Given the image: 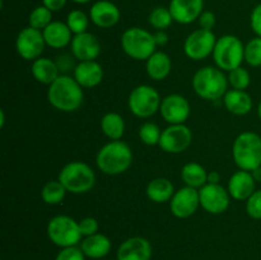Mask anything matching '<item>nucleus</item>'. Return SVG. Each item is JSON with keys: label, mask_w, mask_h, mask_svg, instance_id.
Instances as JSON below:
<instances>
[{"label": "nucleus", "mask_w": 261, "mask_h": 260, "mask_svg": "<svg viewBox=\"0 0 261 260\" xmlns=\"http://www.w3.org/2000/svg\"><path fill=\"white\" fill-rule=\"evenodd\" d=\"M83 88L74 76L61 74L47 88L48 103L61 112L76 111L83 103Z\"/></svg>", "instance_id": "nucleus-1"}, {"label": "nucleus", "mask_w": 261, "mask_h": 260, "mask_svg": "<svg viewBox=\"0 0 261 260\" xmlns=\"http://www.w3.org/2000/svg\"><path fill=\"white\" fill-rule=\"evenodd\" d=\"M133 150L122 140H110L98 150L96 165L102 173L117 176L126 172L133 165Z\"/></svg>", "instance_id": "nucleus-2"}, {"label": "nucleus", "mask_w": 261, "mask_h": 260, "mask_svg": "<svg viewBox=\"0 0 261 260\" xmlns=\"http://www.w3.org/2000/svg\"><path fill=\"white\" fill-rule=\"evenodd\" d=\"M193 89L205 101L223 98L228 91V78L217 66H203L193 76Z\"/></svg>", "instance_id": "nucleus-3"}, {"label": "nucleus", "mask_w": 261, "mask_h": 260, "mask_svg": "<svg viewBox=\"0 0 261 260\" xmlns=\"http://www.w3.org/2000/svg\"><path fill=\"white\" fill-rule=\"evenodd\" d=\"M232 157L239 170L255 171L261 167V137L254 132H244L234 139Z\"/></svg>", "instance_id": "nucleus-4"}, {"label": "nucleus", "mask_w": 261, "mask_h": 260, "mask_svg": "<svg viewBox=\"0 0 261 260\" xmlns=\"http://www.w3.org/2000/svg\"><path fill=\"white\" fill-rule=\"evenodd\" d=\"M58 180L71 194H86L93 189L96 184V173L91 166L81 161L69 162L61 168Z\"/></svg>", "instance_id": "nucleus-5"}, {"label": "nucleus", "mask_w": 261, "mask_h": 260, "mask_svg": "<svg viewBox=\"0 0 261 260\" xmlns=\"http://www.w3.org/2000/svg\"><path fill=\"white\" fill-rule=\"evenodd\" d=\"M121 48L133 60L145 61L157 51L154 36L140 27H130L121 35Z\"/></svg>", "instance_id": "nucleus-6"}, {"label": "nucleus", "mask_w": 261, "mask_h": 260, "mask_svg": "<svg viewBox=\"0 0 261 260\" xmlns=\"http://www.w3.org/2000/svg\"><path fill=\"white\" fill-rule=\"evenodd\" d=\"M212 56L217 68L231 71L242 66L245 61V45L237 36L224 35L217 40Z\"/></svg>", "instance_id": "nucleus-7"}, {"label": "nucleus", "mask_w": 261, "mask_h": 260, "mask_svg": "<svg viewBox=\"0 0 261 260\" xmlns=\"http://www.w3.org/2000/svg\"><path fill=\"white\" fill-rule=\"evenodd\" d=\"M162 98L154 87L140 84L130 92L127 97V107L134 116L148 119L157 114L161 109Z\"/></svg>", "instance_id": "nucleus-8"}, {"label": "nucleus", "mask_w": 261, "mask_h": 260, "mask_svg": "<svg viewBox=\"0 0 261 260\" xmlns=\"http://www.w3.org/2000/svg\"><path fill=\"white\" fill-rule=\"evenodd\" d=\"M46 232L50 241L61 249L76 246L83 237L79 229V223L69 216L53 217L48 221Z\"/></svg>", "instance_id": "nucleus-9"}, {"label": "nucleus", "mask_w": 261, "mask_h": 260, "mask_svg": "<svg viewBox=\"0 0 261 260\" xmlns=\"http://www.w3.org/2000/svg\"><path fill=\"white\" fill-rule=\"evenodd\" d=\"M217 40L218 38L216 37L213 31L203 30V28L193 31L184 42L185 55L191 60H204L213 54Z\"/></svg>", "instance_id": "nucleus-10"}, {"label": "nucleus", "mask_w": 261, "mask_h": 260, "mask_svg": "<svg viewBox=\"0 0 261 260\" xmlns=\"http://www.w3.org/2000/svg\"><path fill=\"white\" fill-rule=\"evenodd\" d=\"M45 46L42 31L32 28L31 25L20 30L15 38V50L18 55L28 61H35L36 59L41 58Z\"/></svg>", "instance_id": "nucleus-11"}, {"label": "nucleus", "mask_w": 261, "mask_h": 260, "mask_svg": "<svg viewBox=\"0 0 261 260\" xmlns=\"http://www.w3.org/2000/svg\"><path fill=\"white\" fill-rule=\"evenodd\" d=\"M193 142V132L185 124L170 125L162 130L160 147L163 152L170 154H178L188 149Z\"/></svg>", "instance_id": "nucleus-12"}, {"label": "nucleus", "mask_w": 261, "mask_h": 260, "mask_svg": "<svg viewBox=\"0 0 261 260\" xmlns=\"http://www.w3.org/2000/svg\"><path fill=\"white\" fill-rule=\"evenodd\" d=\"M200 206L209 214H223L231 203V195L228 190L221 184H205L199 189Z\"/></svg>", "instance_id": "nucleus-13"}, {"label": "nucleus", "mask_w": 261, "mask_h": 260, "mask_svg": "<svg viewBox=\"0 0 261 260\" xmlns=\"http://www.w3.org/2000/svg\"><path fill=\"white\" fill-rule=\"evenodd\" d=\"M200 206L199 189L184 186L175 191L172 199L170 200V211L176 218L185 219L194 216Z\"/></svg>", "instance_id": "nucleus-14"}, {"label": "nucleus", "mask_w": 261, "mask_h": 260, "mask_svg": "<svg viewBox=\"0 0 261 260\" xmlns=\"http://www.w3.org/2000/svg\"><path fill=\"white\" fill-rule=\"evenodd\" d=\"M161 116L170 125L185 124L191 112L190 103L184 96L172 93L162 98L161 103Z\"/></svg>", "instance_id": "nucleus-15"}, {"label": "nucleus", "mask_w": 261, "mask_h": 260, "mask_svg": "<svg viewBox=\"0 0 261 260\" xmlns=\"http://www.w3.org/2000/svg\"><path fill=\"white\" fill-rule=\"evenodd\" d=\"M70 48L74 59L78 61L96 60L101 54V43L98 38L89 32L74 35Z\"/></svg>", "instance_id": "nucleus-16"}, {"label": "nucleus", "mask_w": 261, "mask_h": 260, "mask_svg": "<svg viewBox=\"0 0 261 260\" xmlns=\"http://www.w3.org/2000/svg\"><path fill=\"white\" fill-rule=\"evenodd\" d=\"M89 18L99 28H111L119 23L121 12L115 3L110 0H98L89 9Z\"/></svg>", "instance_id": "nucleus-17"}, {"label": "nucleus", "mask_w": 261, "mask_h": 260, "mask_svg": "<svg viewBox=\"0 0 261 260\" xmlns=\"http://www.w3.org/2000/svg\"><path fill=\"white\" fill-rule=\"evenodd\" d=\"M153 249L147 239L140 236L130 237L119 246L116 252L117 260H150Z\"/></svg>", "instance_id": "nucleus-18"}, {"label": "nucleus", "mask_w": 261, "mask_h": 260, "mask_svg": "<svg viewBox=\"0 0 261 260\" xmlns=\"http://www.w3.org/2000/svg\"><path fill=\"white\" fill-rule=\"evenodd\" d=\"M168 9L176 23L190 24L204 12V0H171Z\"/></svg>", "instance_id": "nucleus-19"}, {"label": "nucleus", "mask_w": 261, "mask_h": 260, "mask_svg": "<svg viewBox=\"0 0 261 260\" xmlns=\"http://www.w3.org/2000/svg\"><path fill=\"white\" fill-rule=\"evenodd\" d=\"M227 190L234 200L246 201L256 190V180L250 171L239 170L229 177Z\"/></svg>", "instance_id": "nucleus-20"}, {"label": "nucleus", "mask_w": 261, "mask_h": 260, "mask_svg": "<svg viewBox=\"0 0 261 260\" xmlns=\"http://www.w3.org/2000/svg\"><path fill=\"white\" fill-rule=\"evenodd\" d=\"M105 71L101 64L96 60L79 61L74 68L73 76L82 88H94L103 81Z\"/></svg>", "instance_id": "nucleus-21"}, {"label": "nucleus", "mask_w": 261, "mask_h": 260, "mask_svg": "<svg viewBox=\"0 0 261 260\" xmlns=\"http://www.w3.org/2000/svg\"><path fill=\"white\" fill-rule=\"evenodd\" d=\"M43 38H45L46 46H50L51 48H64L70 45L73 40V32L68 24L60 20H53L45 30L42 31Z\"/></svg>", "instance_id": "nucleus-22"}, {"label": "nucleus", "mask_w": 261, "mask_h": 260, "mask_svg": "<svg viewBox=\"0 0 261 260\" xmlns=\"http://www.w3.org/2000/svg\"><path fill=\"white\" fill-rule=\"evenodd\" d=\"M31 73L38 83L46 84V86H50L61 75L58 63L48 58H42V56L32 61Z\"/></svg>", "instance_id": "nucleus-23"}, {"label": "nucleus", "mask_w": 261, "mask_h": 260, "mask_svg": "<svg viewBox=\"0 0 261 260\" xmlns=\"http://www.w3.org/2000/svg\"><path fill=\"white\" fill-rule=\"evenodd\" d=\"M223 103L228 112L236 116L247 115L254 106L251 96L246 91H239V89H228L223 97Z\"/></svg>", "instance_id": "nucleus-24"}, {"label": "nucleus", "mask_w": 261, "mask_h": 260, "mask_svg": "<svg viewBox=\"0 0 261 260\" xmlns=\"http://www.w3.org/2000/svg\"><path fill=\"white\" fill-rule=\"evenodd\" d=\"M111 241L106 235L96 233L84 237L81 242V249L86 257L89 259H102L111 251Z\"/></svg>", "instance_id": "nucleus-25"}, {"label": "nucleus", "mask_w": 261, "mask_h": 260, "mask_svg": "<svg viewBox=\"0 0 261 260\" xmlns=\"http://www.w3.org/2000/svg\"><path fill=\"white\" fill-rule=\"evenodd\" d=\"M145 70L153 81H163L172 70V60L163 51H155L149 59L145 60Z\"/></svg>", "instance_id": "nucleus-26"}, {"label": "nucleus", "mask_w": 261, "mask_h": 260, "mask_svg": "<svg viewBox=\"0 0 261 260\" xmlns=\"http://www.w3.org/2000/svg\"><path fill=\"white\" fill-rule=\"evenodd\" d=\"M175 191L173 184L166 177L153 178L148 183L147 189H145V194H147L148 199L157 204L170 203Z\"/></svg>", "instance_id": "nucleus-27"}, {"label": "nucleus", "mask_w": 261, "mask_h": 260, "mask_svg": "<svg viewBox=\"0 0 261 260\" xmlns=\"http://www.w3.org/2000/svg\"><path fill=\"white\" fill-rule=\"evenodd\" d=\"M181 178L186 186L200 189L208 184V171L200 163L189 162L181 168Z\"/></svg>", "instance_id": "nucleus-28"}, {"label": "nucleus", "mask_w": 261, "mask_h": 260, "mask_svg": "<svg viewBox=\"0 0 261 260\" xmlns=\"http://www.w3.org/2000/svg\"><path fill=\"white\" fill-rule=\"evenodd\" d=\"M101 130L110 140H121L125 133V121L117 112H107L101 119Z\"/></svg>", "instance_id": "nucleus-29"}, {"label": "nucleus", "mask_w": 261, "mask_h": 260, "mask_svg": "<svg viewBox=\"0 0 261 260\" xmlns=\"http://www.w3.org/2000/svg\"><path fill=\"white\" fill-rule=\"evenodd\" d=\"M66 189L59 180H51L43 185L41 190V198L48 205H56L64 200L66 195Z\"/></svg>", "instance_id": "nucleus-30"}, {"label": "nucleus", "mask_w": 261, "mask_h": 260, "mask_svg": "<svg viewBox=\"0 0 261 260\" xmlns=\"http://www.w3.org/2000/svg\"><path fill=\"white\" fill-rule=\"evenodd\" d=\"M148 22L155 31H166L175 20L168 8L157 7L149 13Z\"/></svg>", "instance_id": "nucleus-31"}, {"label": "nucleus", "mask_w": 261, "mask_h": 260, "mask_svg": "<svg viewBox=\"0 0 261 260\" xmlns=\"http://www.w3.org/2000/svg\"><path fill=\"white\" fill-rule=\"evenodd\" d=\"M89 15H87L83 10L74 9L66 17V24L70 28L73 35H79V33L88 32V25H89Z\"/></svg>", "instance_id": "nucleus-32"}, {"label": "nucleus", "mask_w": 261, "mask_h": 260, "mask_svg": "<svg viewBox=\"0 0 261 260\" xmlns=\"http://www.w3.org/2000/svg\"><path fill=\"white\" fill-rule=\"evenodd\" d=\"M51 22H53V12L47 9L45 5L36 7L28 17V23H30L31 27L40 31L45 30Z\"/></svg>", "instance_id": "nucleus-33"}, {"label": "nucleus", "mask_w": 261, "mask_h": 260, "mask_svg": "<svg viewBox=\"0 0 261 260\" xmlns=\"http://www.w3.org/2000/svg\"><path fill=\"white\" fill-rule=\"evenodd\" d=\"M138 134H139V139L142 140V143L152 147V145L160 144L161 137H162V130L154 122L147 121L140 125Z\"/></svg>", "instance_id": "nucleus-34"}, {"label": "nucleus", "mask_w": 261, "mask_h": 260, "mask_svg": "<svg viewBox=\"0 0 261 260\" xmlns=\"http://www.w3.org/2000/svg\"><path fill=\"white\" fill-rule=\"evenodd\" d=\"M227 78H228V84L232 87V89H239V91H246L247 87L251 83V75L244 66H239V68L228 71Z\"/></svg>", "instance_id": "nucleus-35"}, {"label": "nucleus", "mask_w": 261, "mask_h": 260, "mask_svg": "<svg viewBox=\"0 0 261 260\" xmlns=\"http://www.w3.org/2000/svg\"><path fill=\"white\" fill-rule=\"evenodd\" d=\"M245 61L252 68L261 66V37H254L245 45Z\"/></svg>", "instance_id": "nucleus-36"}, {"label": "nucleus", "mask_w": 261, "mask_h": 260, "mask_svg": "<svg viewBox=\"0 0 261 260\" xmlns=\"http://www.w3.org/2000/svg\"><path fill=\"white\" fill-rule=\"evenodd\" d=\"M246 212L250 218L261 219V190H255L246 200Z\"/></svg>", "instance_id": "nucleus-37"}, {"label": "nucleus", "mask_w": 261, "mask_h": 260, "mask_svg": "<svg viewBox=\"0 0 261 260\" xmlns=\"http://www.w3.org/2000/svg\"><path fill=\"white\" fill-rule=\"evenodd\" d=\"M55 260H86V255L78 246L64 247L58 252Z\"/></svg>", "instance_id": "nucleus-38"}, {"label": "nucleus", "mask_w": 261, "mask_h": 260, "mask_svg": "<svg viewBox=\"0 0 261 260\" xmlns=\"http://www.w3.org/2000/svg\"><path fill=\"white\" fill-rule=\"evenodd\" d=\"M78 223L79 229H81V233L83 237H88L92 236V235L98 233V221L96 218H93V217H86V218L81 219Z\"/></svg>", "instance_id": "nucleus-39"}, {"label": "nucleus", "mask_w": 261, "mask_h": 260, "mask_svg": "<svg viewBox=\"0 0 261 260\" xmlns=\"http://www.w3.org/2000/svg\"><path fill=\"white\" fill-rule=\"evenodd\" d=\"M250 25L257 37H261V3L252 9L250 15Z\"/></svg>", "instance_id": "nucleus-40"}, {"label": "nucleus", "mask_w": 261, "mask_h": 260, "mask_svg": "<svg viewBox=\"0 0 261 260\" xmlns=\"http://www.w3.org/2000/svg\"><path fill=\"white\" fill-rule=\"evenodd\" d=\"M199 25H200V28H203V30H208V31H213L214 25H216V15H214L213 12H211V10H204L203 13L200 14V17H199Z\"/></svg>", "instance_id": "nucleus-41"}, {"label": "nucleus", "mask_w": 261, "mask_h": 260, "mask_svg": "<svg viewBox=\"0 0 261 260\" xmlns=\"http://www.w3.org/2000/svg\"><path fill=\"white\" fill-rule=\"evenodd\" d=\"M68 0H42V5H45L51 12H59L66 5Z\"/></svg>", "instance_id": "nucleus-42"}, {"label": "nucleus", "mask_w": 261, "mask_h": 260, "mask_svg": "<svg viewBox=\"0 0 261 260\" xmlns=\"http://www.w3.org/2000/svg\"><path fill=\"white\" fill-rule=\"evenodd\" d=\"M153 36H154V41L157 47L165 46L166 43L168 42V35L166 33V31H155V32L153 33Z\"/></svg>", "instance_id": "nucleus-43"}, {"label": "nucleus", "mask_w": 261, "mask_h": 260, "mask_svg": "<svg viewBox=\"0 0 261 260\" xmlns=\"http://www.w3.org/2000/svg\"><path fill=\"white\" fill-rule=\"evenodd\" d=\"M221 181V175L218 171H211L208 172V184H219Z\"/></svg>", "instance_id": "nucleus-44"}, {"label": "nucleus", "mask_w": 261, "mask_h": 260, "mask_svg": "<svg viewBox=\"0 0 261 260\" xmlns=\"http://www.w3.org/2000/svg\"><path fill=\"white\" fill-rule=\"evenodd\" d=\"M252 175H254L255 180L261 181V167L256 168V170H255V171H252Z\"/></svg>", "instance_id": "nucleus-45"}, {"label": "nucleus", "mask_w": 261, "mask_h": 260, "mask_svg": "<svg viewBox=\"0 0 261 260\" xmlns=\"http://www.w3.org/2000/svg\"><path fill=\"white\" fill-rule=\"evenodd\" d=\"M71 2L76 3V4H87V3H91L92 0H71Z\"/></svg>", "instance_id": "nucleus-46"}, {"label": "nucleus", "mask_w": 261, "mask_h": 260, "mask_svg": "<svg viewBox=\"0 0 261 260\" xmlns=\"http://www.w3.org/2000/svg\"><path fill=\"white\" fill-rule=\"evenodd\" d=\"M257 116H259V120L261 121V101L257 105Z\"/></svg>", "instance_id": "nucleus-47"}]
</instances>
